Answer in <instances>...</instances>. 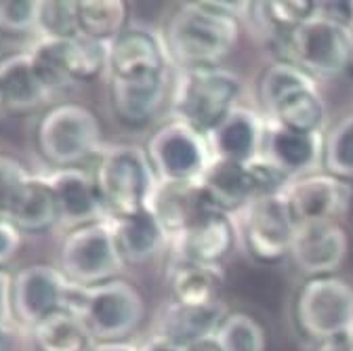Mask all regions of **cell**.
<instances>
[{
    "label": "cell",
    "mask_w": 353,
    "mask_h": 351,
    "mask_svg": "<svg viewBox=\"0 0 353 351\" xmlns=\"http://www.w3.org/2000/svg\"><path fill=\"white\" fill-rule=\"evenodd\" d=\"M252 3L200 0L176 9L162 32L170 66L179 70L221 66L240 40L242 21L250 17Z\"/></svg>",
    "instance_id": "obj_1"
},
{
    "label": "cell",
    "mask_w": 353,
    "mask_h": 351,
    "mask_svg": "<svg viewBox=\"0 0 353 351\" xmlns=\"http://www.w3.org/2000/svg\"><path fill=\"white\" fill-rule=\"evenodd\" d=\"M242 78L223 66L179 70L170 93V118L210 135L238 106Z\"/></svg>",
    "instance_id": "obj_2"
},
{
    "label": "cell",
    "mask_w": 353,
    "mask_h": 351,
    "mask_svg": "<svg viewBox=\"0 0 353 351\" xmlns=\"http://www.w3.org/2000/svg\"><path fill=\"white\" fill-rule=\"evenodd\" d=\"M65 310L82 320L93 343H128L148 314L141 290L124 278L93 288L72 284Z\"/></svg>",
    "instance_id": "obj_3"
},
{
    "label": "cell",
    "mask_w": 353,
    "mask_h": 351,
    "mask_svg": "<svg viewBox=\"0 0 353 351\" xmlns=\"http://www.w3.org/2000/svg\"><path fill=\"white\" fill-rule=\"evenodd\" d=\"M274 61H288L316 80L334 78L353 66V28L316 15L292 34L265 32Z\"/></svg>",
    "instance_id": "obj_4"
},
{
    "label": "cell",
    "mask_w": 353,
    "mask_h": 351,
    "mask_svg": "<svg viewBox=\"0 0 353 351\" xmlns=\"http://www.w3.org/2000/svg\"><path fill=\"white\" fill-rule=\"evenodd\" d=\"M93 179L108 219L130 217L148 210L158 177L141 146L120 143L97 154Z\"/></svg>",
    "instance_id": "obj_5"
},
{
    "label": "cell",
    "mask_w": 353,
    "mask_h": 351,
    "mask_svg": "<svg viewBox=\"0 0 353 351\" xmlns=\"http://www.w3.org/2000/svg\"><path fill=\"white\" fill-rule=\"evenodd\" d=\"M36 148L44 162L74 168L101 152V122L84 103H57L36 126Z\"/></svg>",
    "instance_id": "obj_6"
},
{
    "label": "cell",
    "mask_w": 353,
    "mask_h": 351,
    "mask_svg": "<svg viewBox=\"0 0 353 351\" xmlns=\"http://www.w3.org/2000/svg\"><path fill=\"white\" fill-rule=\"evenodd\" d=\"M292 318L301 337L314 345L353 337V286L341 276L303 280Z\"/></svg>",
    "instance_id": "obj_7"
},
{
    "label": "cell",
    "mask_w": 353,
    "mask_h": 351,
    "mask_svg": "<svg viewBox=\"0 0 353 351\" xmlns=\"http://www.w3.org/2000/svg\"><path fill=\"white\" fill-rule=\"evenodd\" d=\"M59 272L78 288H93L120 278L124 259L116 246L110 219L68 230L57 252Z\"/></svg>",
    "instance_id": "obj_8"
},
{
    "label": "cell",
    "mask_w": 353,
    "mask_h": 351,
    "mask_svg": "<svg viewBox=\"0 0 353 351\" xmlns=\"http://www.w3.org/2000/svg\"><path fill=\"white\" fill-rule=\"evenodd\" d=\"M145 152L158 181H198L212 160L208 137L174 118L154 130Z\"/></svg>",
    "instance_id": "obj_9"
},
{
    "label": "cell",
    "mask_w": 353,
    "mask_h": 351,
    "mask_svg": "<svg viewBox=\"0 0 353 351\" xmlns=\"http://www.w3.org/2000/svg\"><path fill=\"white\" fill-rule=\"evenodd\" d=\"M238 236L246 254L261 265L288 259L296 225L282 196L256 198L238 214Z\"/></svg>",
    "instance_id": "obj_10"
},
{
    "label": "cell",
    "mask_w": 353,
    "mask_h": 351,
    "mask_svg": "<svg viewBox=\"0 0 353 351\" xmlns=\"http://www.w3.org/2000/svg\"><path fill=\"white\" fill-rule=\"evenodd\" d=\"M282 198L296 228L309 223H341V217L353 200V185L326 170H316L294 177Z\"/></svg>",
    "instance_id": "obj_11"
},
{
    "label": "cell",
    "mask_w": 353,
    "mask_h": 351,
    "mask_svg": "<svg viewBox=\"0 0 353 351\" xmlns=\"http://www.w3.org/2000/svg\"><path fill=\"white\" fill-rule=\"evenodd\" d=\"M349 234L339 221L299 225L288 259L305 280L336 276L349 257Z\"/></svg>",
    "instance_id": "obj_12"
},
{
    "label": "cell",
    "mask_w": 353,
    "mask_h": 351,
    "mask_svg": "<svg viewBox=\"0 0 353 351\" xmlns=\"http://www.w3.org/2000/svg\"><path fill=\"white\" fill-rule=\"evenodd\" d=\"M72 284L51 265H28L13 278V318L26 326L38 324L49 314L63 310Z\"/></svg>",
    "instance_id": "obj_13"
},
{
    "label": "cell",
    "mask_w": 353,
    "mask_h": 351,
    "mask_svg": "<svg viewBox=\"0 0 353 351\" xmlns=\"http://www.w3.org/2000/svg\"><path fill=\"white\" fill-rule=\"evenodd\" d=\"M170 72L139 78H110V106L114 116L130 128L148 126L170 103Z\"/></svg>",
    "instance_id": "obj_14"
},
{
    "label": "cell",
    "mask_w": 353,
    "mask_h": 351,
    "mask_svg": "<svg viewBox=\"0 0 353 351\" xmlns=\"http://www.w3.org/2000/svg\"><path fill=\"white\" fill-rule=\"evenodd\" d=\"M110 78H139L170 72L162 34L143 26H128L110 42Z\"/></svg>",
    "instance_id": "obj_15"
},
{
    "label": "cell",
    "mask_w": 353,
    "mask_h": 351,
    "mask_svg": "<svg viewBox=\"0 0 353 351\" xmlns=\"http://www.w3.org/2000/svg\"><path fill=\"white\" fill-rule=\"evenodd\" d=\"M238 240V225L232 214L210 210L198 223L170 240L172 259L221 265L234 250Z\"/></svg>",
    "instance_id": "obj_16"
},
{
    "label": "cell",
    "mask_w": 353,
    "mask_h": 351,
    "mask_svg": "<svg viewBox=\"0 0 353 351\" xmlns=\"http://www.w3.org/2000/svg\"><path fill=\"white\" fill-rule=\"evenodd\" d=\"M47 179L57 200L59 223L68 230L108 219L93 172L82 170L80 166L57 168Z\"/></svg>",
    "instance_id": "obj_17"
},
{
    "label": "cell",
    "mask_w": 353,
    "mask_h": 351,
    "mask_svg": "<svg viewBox=\"0 0 353 351\" xmlns=\"http://www.w3.org/2000/svg\"><path fill=\"white\" fill-rule=\"evenodd\" d=\"M148 208L170 240L214 210L200 181H158Z\"/></svg>",
    "instance_id": "obj_18"
},
{
    "label": "cell",
    "mask_w": 353,
    "mask_h": 351,
    "mask_svg": "<svg viewBox=\"0 0 353 351\" xmlns=\"http://www.w3.org/2000/svg\"><path fill=\"white\" fill-rule=\"evenodd\" d=\"M268 120L263 114L238 106L223 122L208 135L212 158L248 164L261 156Z\"/></svg>",
    "instance_id": "obj_19"
},
{
    "label": "cell",
    "mask_w": 353,
    "mask_h": 351,
    "mask_svg": "<svg viewBox=\"0 0 353 351\" xmlns=\"http://www.w3.org/2000/svg\"><path fill=\"white\" fill-rule=\"evenodd\" d=\"M322 154L324 133H296V130L284 128L268 120L261 156L280 166L292 179L307 172L322 170Z\"/></svg>",
    "instance_id": "obj_20"
},
{
    "label": "cell",
    "mask_w": 353,
    "mask_h": 351,
    "mask_svg": "<svg viewBox=\"0 0 353 351\" xmlns=\"http://www.w3.org/2000/svg\"><path fill=\"white\" fill-rule=\"evenodd\" d=\"M230 310L223 301L194 307V305L174 303L168 299L158 312L154 334L179 347H185L190 343L216 334L219 326L223 324Z\"/></svg>",
    "instance_id": "obj_21"
},
{
    "label": "cell",
    "mask_w": 353,
    "mask_h": 351,
    "mask_svg": "<svg viewBox=\"0 0 353 351\" xmlns=\"http://www.w3.org/2000/svg\"><path fill=\"white\" fill-rule=\"evenodd\" d=\"M210 206L225 214H240L252 200H256L254 183L248 164L212 158L198 179Z\"/></svg>",
    "instance_id": "obj_22"
},
{
    "label": "cell",
    "mask_w": 353,
    "mask_h": 351,
    "mask_svg": "<svg viewBox=\"0 0 353 351\" xmlns=\"http://www.w3.org/2000/svg\"><path fill=\"white\" fill-rule=\"evenodd\" d=\"M110 223L124 263H132V265H143L156 259L170 242L168 234L150 208L130 217L110 219Z\"/></svg>",
    "instance_id": "obj_23"
},
{
    "label": "cell",
    "mask_w": 353,
    "mask_h": 351,
    "mask_svg": "<svg viewBox=\"0 0 353 351\" xmlns=\"http://www.w3.org/2000/svg\"><path fill=\"white\" fill-rule=\"evenodd\" d=\"M223 282L225 274L221 265H204V263L179 259H172L166 274L170 301L194 307L221 301L219 292L223 288Z\"/></svg>",
    "instance_id": "obj_24"
},
{
    "label": "cell",
    "mask_w": 353,
    "mask_h": 351,
    "mask_svg": "<svg viewBox=\"0 0 353 351\" xmlns=\"http://www.w3.org/2000/svg\"><path fill=\"white\" fill-rule=\"evenodd\" d=\"M0 91L5 110L28 114L49 99L51 91L34 70L30 53H17L0 61Z\"/></svg>",
    "instance_id": "obj_25"
},
{
    "label": "cell",
    "mask_w": 353,
    "mask_h": 351,
    "mask_svg": "<svg viewBox=\"0 0 353 351\" xmlns=\"http://www.w3.org/2000/svg\"><path fill=\"white\" fill-rule=\"evenodd\" d=\"M7 221L21 234H44L59 223V208L47 177H32L21 188Z\"/></svg>",
    "instance_id": "obj_26"
},
{
    "label": "cell",
    "mask_w": 353,
    "mask_h": 351,
    "mask_svg": "<svg viewBox=\"0 0 353 351\" xmlns=\"http://www.w3.org/2000/svg\"><path fill=\"white\" fill-rule=\"evenodd\" d=\"M36 351H88L93 345L82 320L72 310H57L32 328Z\"/></svg>",
    "instance_id": "obj_27"
},
{
    "label": "cell",
    "mask_w": 353,
    "mask_h": 351,
    "mask_svg": "<svg viewBox=\"0 0 353 351\" xmlns=\"http://www.w3.org/2000/svg\"><path fill=\"white\" fill-rule=\"evenodd\" d=\"M270 122L280 124L284 128L296 130V133H324L326 124V103L320 95L318 86L303 89L280 101L272 112L265 114Z\"/></svg>",
    "instance_id": "obj_28"
},
{
    "label": "cell",
    "mask_w": 353,
    "mask_h": 351,
    "mask_svg": "<svg viewBox=\"0 0 353 351\" xmlns=\"http://www.w3.org/2000/svg\"><path fill=\"white\" fill-rule=\"evenodd\" d=\"M312 86H318V80L299 66L288 61H272L259 78V101L263 106V116L292 93L312 89Z\"/></svg>",
    "instance_id": "obj_29"
},
{
    "label": "cell",
    "mask_w": 353,
    "mask_h": 351,
    "mask_svg": "<svg viewBox=\"0 0 353 351\" xmlns=\"http://www.w3.org/2000/svg\"><path fill=\"white\" fill-rule=\"evenodd\" d=\"M320 15V3L316 0H268L252 3V13L263 32L292 34Z\"/></svg>",
    "instance_id": "obj_30"
},
{
    "label": "cell",
    "mask_w": 353,
    "mask_h": 351,
    "mask_svg": "<svg viewBox=\"0 0 353 351\" xmlns=\"http://www.w3.org/2000/svg\"><path fill=\"white\" fill-rule=\"evenodd\" d=\"M80 34L112 42L128 28V5L122 0H78Z\"/></svg>",
    "instance_id": "obj_31"
},
{
    "label": "cell",
    "mask_w": 353,
    "mask_h": 351,
    "mask_svg": "<svg viewBox=\"0 0 353 351\" xmlns=\"http://www.w3.org/2000/svg\"><path fill=\"white\" fill-rule=\"evenodd\" d=\"M65 57L74 82H93L110 66V42L84 34L65 38Z\"/></svg>",
    "instance_id": "obj_32"
},
{
    "label": "cell",
    "mask_w": 353,
    "mask_h": 351,
    "mask_svg": "<svg viewBox=\"0 0 353 351\" xmlns=\"http://www.w3.org/2000/svg\"><path fill=\"white\" fill-rule=\"evenodd\" d=\"M28 53L32 57L36 74L40 76V80L51 93L74 84L70 70H68L65 38H40Z\"/></svg>",
    "instance_id": "obj_33"
},
{
    "label": "cell",
    "mask_w": 353,
    "mask_h": 351,
    "mask_svg": "<svg viewBox=\"0 0 353 351\" xmlns=\"http://www.w3.org/2000/svg\"><path fill=\"white\" fill-rule=\"evenodd\" d=\"M322 170L353 183V114L341 118L324 133Z\"/></svg>",
    "instance_id": "obj_34"
},
{
    "label": "cell",
    "mask_w": 353,
    "mask_h": 351,
    "mask_svg": "<svg viewBox=\"0 0 353 351\" xmlns=\"http://www.w3.org/2000/svg\"><path fill=\"white\" fill-rule=\"evenodd\" d=\"M223 351H268V330L248 312H230L216 330Z\"/></svg>",
    "instance_id": "obj_35"
},
{
    "label": "cell",
    "mask_w": 353,
    "mask_h": 351,
    "mask_svg": "<svg viewBox=\"0 0 353 351\" xmlns=\"http://www.w3.org/2000/svg\"><path fill=\"white\" fill-rule=\"evenodd\" d=\"M38 30L44 34L42 38L78 36V0H40Z\"/></svg>",
    "instance_id": "obj_36"
},
{
    "label": "cell",
    "mask_w": 353,
    "mask_h": 351,
    "mask_svg": "<svg viewBox=\"0 0 353 351\" xmlns=\"http://www.w3.org/2000/svg\"><path fill=\"white\" fill-rule=\"evenodd\" d=\"M40 0H0V34L21 36L38 30Z\"/></svg>",
    "instance_id": "obj_37"
},
{
    "label": "cell",
    "mask_w": 353,
    "mask_h": 351,
    "mask_svg": "<svg viewBox=\"0 0 353 351\" xmlns=\"http://www.w3.org/2000/svg\"><path fill=\"white\" fill-rule=\"evenodd\" d=\"M32 174L19 160L9 154H0V219H7L21 188Z\"/></svg>",
    "instance_id": "obj_38"
},
{
    "label": "cell",
    "mask_w": 353,
    "mask_h": 351,
    "mask_svg": "<svg viewBox=\"0 0 353 351\" xmlns=\"http://www.w3.org/2000/svg\"><path fill=\"white\" fill-rule=\"evenodd\" d=\"M21 248V232L7 219H0V268L19 252Z\"/></svg>",
    "instance_id": "obj_39"
},
{
    "label": "cell",
    "mask_w": 353,
    "mask_h": 351,
    "mask_svg": "<svg viewBox=\"0 0 353 351\" xmlns=\"http://www.w3.org/2000/svg\"><path fill=\"white\" fill-rule=\"evenodd\" d=\"M13 316V278L0 270V334Z\"/></svg>",
    "instance_id": "obj_40"
},
{
    "label": "cell",
    "mask_w": 353,
    "mask_h": 351,
    "mask_svg": "<svg viewBox=\"0 0 353 351\" xmlns=\"http://www.w3.org/2000/svg\"><path fill=\"white\" fill-rule=\"evenodd\" d=\"M320 15L353 28V3H343V0H336V3H320Z\"/></svg>",
    "instance_id": "obj_41"
},
{
    "label": "cell",
    "mask_w": 353,
    "mask_h": 351,
    "mask_svg": "<svg viewBox=\"0 0 353 351\" xmlns=\"http://www.w3.org/2000/svg\"><path fill=\"white\" fill-rule=\"evenodd\" d=\"M139 351H183V349H181L179 345H174V343L162 339V337L152 334V337L139 347Z\"/></svg>",
    "instance_id": "obj_42"
},
{
    "label": "cell",
    "mask_w": 353,
    "mask_h": 351,
    "mask_svg": "<svg viewBox=\"0 0 353 351\" xmlns=\"http://www.w3.org/2000/svg\"><path fill=\"white\" fill-rule=\"evenodd\" d=\"M181 349H183V351H223V347H221L216 334L206 337V339H200V341H196V343H190V345H185V347H181Z\"/></svg>",
    "instance_id": "obj_43"
},
{
    "label": "cell",
    "mask_w": 353,
    "mask_h": 351,
    "mask_svg": "<svg viewBox=\"0 0 353 351\" xmlns=\"http://www.w3.org/2000/svg\"><path fill=\"white\" fill-rule=\"evenodd\" d=\"M316 351H353V337L320 343V345H316Z\"/></svg>",
    "instance_id": "obj_44"
},
{
    "label": "cell",
    "mask_w": 353,
    "mask_h": 351,
    "mask_svg": "<svg viewBox=\"0 0 353 351\" xmlns=\"http://www.w3.org/2000/svg\"><path fill=\"white\" fill-rule=\"evenodd\" d=\"M88 351H139V347L130 343H93Z\"/></svg>",
    "instance_id": "obj_45"
},
{
    "label": "cell",
    "mask_w": 353,
    "mask_h": 351,
    "mask_svg": "<svg viewBox=\"0 0 353 351\" xmlns=\"http://www.w3.org/2000/svg\"><path fill=\"white\" fill-rule=\"evenodd\" d=\"M5 110V101H3V91H0V112Z\"/></svg>",
    "instance_id": "obj_46"
},
{
    "label": "cell",
    "mask_w": 353,
    "mask_h": 351,
    "mask_svg": "<svg viewBox=\"0 0 353 351\" xmlns=\"http://www.w3.org/2000/svg\"><path fill=\"white\" fill-rule=\"evenodd\" d=\"M0 351H3V349H0Z\"/></svg>",
    "instance_id": "obj_47"
}]
</instances>
